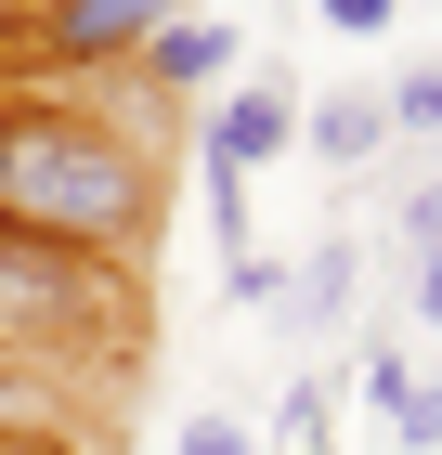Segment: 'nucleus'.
Instances as JSON below:
<instances>
[{"label":"nucleus","instance_id":"ddd939ff","mask_svg":"<svg viewBox=\"0 0 442 455\" xmlns=\"http://www.w3.org/2000/svg\"><path fill=\"white\" fill-rule=\"evenodd\" d=\"M312 13H325L339 39H390V13H404V0H312Z\"/></svg>","mask_w":442,"mask_h":455},{"label":"nucleus","instance_id":"7ed1b4c3","mask_svg":"<svg viewBox=\"0 0 442 455\" xmlns=\"http://www.w3.org/2000/svg\"><path fill=\"white\" fill-rule=\"evenodd\" d=\"M117 78H131V105L170 117V105H196V92H235V78H247V27H235V13H170Z\"/></svg>","mask_w":442,"mask_h":455},{"label":"nucleus","instance_id":"9d476101","mask_svg":"<svg viewBox=\"0 0 442 455\" xmlns=\"http://www.w3.org/2000/svg\"><path fill=\"white\" fill-rule=\"evenodd\" d=\"M0 455H92V443H78L66 403H27V417H0Z\"/></svg>","mask_w":442,"mask_h":455},{"label":"nucleus","instance_id":"20e7f679","mask_svg":"<svg viewBox=\"0 0 442 455\" xmlns=\"http://www.w3.org/2000/svg\"><path fill=\"white\" fill-rule=\"evenodd\" d=\"M196 156L208 170H273V156H300V92L286 78H235V92H208V117H196Z\"/></svg>","mask_w":442,"mask_h":455},{"label":"nucleus","instance_id":"39448f33","mask_svg":"<svg viewBox=\"0 0 442 455\" xmlns=\"http://www.w3.org/2000/svg\"><path fill=\"white\" fill-rule=\"evenodd\" d=\"M300 156L325 182L339 170H377V156H390V105H377V92H325V105H300Z\"/></svg>","mask_w":442,"mask_h":455},{"label":"nucleus","instance_id":"4468645a","mask_svg":"<svg viewBox=\"0 0 442 455\" xmlns=\"http://www.w3.org/2000/svg\"><path fill=\"white\" fill-rule=\"evenodd\" d=\"M221 274H235L247 313H273V299H286V260H261V247H247V260H221Z\"/></svg>","mask_w":442,"mask_h":455},{"label":"nucleus","instance_id":"9b49d317","mask_svg":"<svg viewBox=\"0 0 442 455\" xmlns=\"http://www.w3.org/2000/svg\"><path fill=\"white\" fill-rule=\"evenodd\" d=\"M390 247H404V260H442V170L416 182L404 209H390Z\"/></svg>","mask_w":442,"mask_h":455},{"label":"nucleus","instance_id":"0eeeda50","mask_svg":"<svg viewBox=\"0 0 442 455\" xmlns=\"http://www.w3.org/2000/svg\"><path fill=\"white\" fill-rule=\"evenodd\" d=\"M365 390H377V417H390V443H404V455H442V378H416L404 339L365 351Z\"/></svg>","mask_w":442,"mask_h":455},{"label":"nucleus","instance_id":"423d86ee","mask_svg":"<svg viewBox=\"0 0 442 455\" xmlns=\"http://www.w3.org/2000/svg\"><path fill=\"white\" fill-rule=\"evenodd\" d=\"M351 299H365V247H351V235H325L300 274H286V339H325V325H351Z\"/></svg>","mask_w":442,"mask_h":455},{"label":"nucleus","instance_id":"f257e3e1","mask_svg":"<svg viewBox=\"0 0 442 455\" xmlns=\"http://www.w3.org/2000/svg\"><path fill=\"white\" fill-rule=\"evenodd\" d=\"M170 221V117L92 105V92H0V235L78 247V260H143Z\"/></svg>","mask_w":442,"mask_h":455},{"label":"nucleus","instance_id":"2eb2a0df","mask_svg":"<svg viewBox=\"0 0 442 455\" xmlns=\"http://www.w3.org/2000/svg\"><path fill=\"white\" fill-rule=\"evenodd\" d=\"M404 299H416V325H442V260H404Z\"/></svg>","mask_w":442,"mask_h":455},{"label":"nucleus","instance_id":"6e6552de","mask_svg":"<svg viewBox=\"0 0 442 455\" xmlns=\"http://www.w3.org/2000/svg\"><path fill=\"white\" fill-rule=\"evenodd\" d=\"M325 429H339V378H325V364H300V378H286V403H273V455H339Z\"/></svg>","mask_w":442,"mask_h":455},{"label":"nucleus","instance_id":"f03ea898","mask_svg":"<svg viewBox=\"0 0 442 455\" xmlns=\"http://www.w3.org/2000/svg\"><path fill=\"white\" fill-rule=\"evenodd\" d=\"M196 13V0H27L13 27V66H52V78H92V66H131L143 39Z\"/></svg>","mask_w":442,"mask_h":455},{"label":"nucleus","instance_id":"f8f14e48","mask_svg":"<svg viewBox=\"0 0 442 455\" xmlns=\"http://www.w3.org/2000/svg\"><path fill=\"white\" fill-rule=\"evenodd\" d=\"M170 455H261V429H247V417H182Z\"/></svg>","mask_w":442,"mask_h":455},{"label":"nucleus","instance_id":"1a4fd4ad","mask_svg":"<svg viewBox=\"0 0 442 455\" xmlns=\"http://www.w3.org/2000/svg\"><path fill=\"white\" fill-rule=\"evenodd\" d=\"M377 105H390V143H442V66H404Z\"/></svg>","mask_w":442,"mask_h":455},{"label":"nucleus","instance_id":"dca6fc26","mask_svg":"<svg viewBox=\"0 0 442 455\" xmlns=\"http://www.w3.org/2000/svg\"><path fill=\"white\" fill-rule=\"evenodd\" d=\"M27 403H52V390H39L27 364H0V417H27Z\"/></svg>","mask_w":442,"mask_h":455}]
</instances>
